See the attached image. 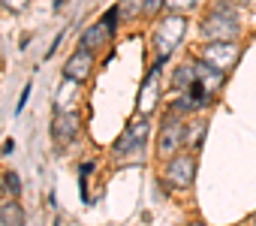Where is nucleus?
Masks as SVG:
<instances>
[{"label": "nucleus", "instance_id": "nucleus-1", "mask_svg": "<svg viewBox=\"0 0 256 226\" xmlns=\"http://www.w3.org/2000/svg\"><path fill=\"white\" fill-rule=\"evenodd\" d=\"M238 34H241L238 18H235L229 10H214V12H208L205 22H202V36L211 40V42H235Z\"/></svg>", "mask_w": 256, "mask_h": 226}, {"label": "nucleus", "instance_id": "nucleus-2", "mask_svg": "<svg viewBox=\"0 0 256 226\" xmlns=\"http://www.w3.org/2000/svg\"><path fill=\"white\" fill-rule=\"evenodd\" d=\"M184 34H187V18L181 16V12H172V16H166L163 22H160V28H157V34H154V46H157V54L166 60L175 48H178V42L184 40Z\"/></svg>", "mask_w": 256, "mask_h": 226}, {"label": "nucleus", "instance_id": "nucleus-3", "mask_svg": "<svg viewBox=\"0 0 256 226\" xmlns=\"http://www.w3.org/2000/svg\"><path fill=\"white\" fill-rule=\"evenodd\" d=\"M118 22H120V16H118V10H108L96 24H90V30H84V36H82V48H88V52H94V48H100V46H106L112 36H114V30H118Z\"/></svg>", "mask_w": 256, "mask_h": 226}, {"label": "nucleus", "instance_id": "nucleus-4", "mask_svg": "<svg viewBox=\"0 0 256 226\" xmlns=\"http://www.w3.org/2000/svg\"><path fill=\"white\" fill-rule=\"evenodd\" d=\"M193 175H196V160H193L190 154H175V157L169 160L166 172H163L166 184H169V187H175V190L190 187V184H193Z\"/></svg>", "mask_w": 256, "mask_h": 226}, {"label": "nucleus", "instance_id": "nucleus-5", "mask_svg": "<svg viewBox=\"0 0 256 226\" xmlns=\"http://www.w3.org/2000/svg\"><path fill=\"white\" fill-rule=\"evenodd\" d=\"M148 130H151L148 118L130 121V124H126V130H124V133L118 136V142H114V154L124 157V154H130V151H139V148L145 145V139H148Z\"/></svg>", "mask_w": 256, "mask_h": 226}, {"label": "nucleus", "instance_id": "nucleus-6", "mask_svg": "<svg viewBox=\"0 0 256 226\" xmlns=\"http://www.w3.org/2000/svg\"><path fill=\"white\" fill-rule=\"evenodd\" d=\"M184 133H187V124L178 118V112H169V121H166V127L160 133V145H157L160 157H172L184 145Z\"/></svg>", "mask_w": 256, "mask_h": 226}, {"label": "nucleus", "instance_id": "nucleus-7", "mask_svg": "<svg viewBox=\"0 0 256 226\" xmlns=\"http://www.w3.org/2000/svg\"><path fill=\"white\" fill-rule=\"evenodd\" d=\"M202 60H205L208 66L226 72V70H232L235 60H238V46H235V42H208V46L202 48Z\"/></svg>", "mask_w": 256, "mask_h": 226}, {"label": "nucleus", "instance_id": "nucleus-8", "mask_svg": "<svg viewBox=\"0 0 256 226\" xmlns=\"http://www.w3.org/2000/svg\"><path fill=\"white\" fill-rule=\"evenodd\" d=\"M78 130H82V124H78V118H76V112H58L54 121H52V136H54L58 145L76 142V139H78Z\"/></svg>", "mask_w": 256, "mask_h": 226}, {"label": "nucleus", "instance_id": "nucleus-9", "mask_svg": "<svg viewBox=\"0 0 256 226\" xmlns=\"http://www.w3.org/2000/svg\"><path fill=\"white\" fill-rule=\"evenodd\" d=\"M157 72H160V64L148 72L142 90H139V112H142V118H148L151 112L157 108V100H160V82H157Z\"/></svg>", "mask_w": 256, "mask_h": 226}, {"label": "nucleus", "instance_id": "nucleus-10", "mask_svg": "<svg viewBox=\"0 0 256 226\" xmlns=\"http://www.w3.org/2000/svg\"><path fill=\"white\" fill-rule=\"evenodd\" d=\"M90 70H94V54H90L88 48H78V52L66 60L64 76H66V78H72V82H84V78L90 76Z\"/></svg>", "mask_w": 256, "mask_h": 226}, {"label": "nucleus", "instance_id": "nucleus-11", "mask_svg": "<svg viewBox=\"0 0 256 226\" xmlns=\"http://www.w3.org/2000/svg\"><path fill=\"white\" fill-rule=\"evenodd\" d=\"M196 82H199L208 94H217V90L223 88V72L214 70V66H208L205 60H196Z\"/></svg>", "mask_w": 256, "mask_h": 226}, {"label": "nucleus", "instance_id": "nucleus-12", "mask_svg": "<svg viewBox=\"0 0 256 226\" xmlns=\"http://www.w3.org/2000/svg\"><path fill=\"white\" fill-rule=\"evenodd\" d=\"M76 102H78V82L64 78V84H60V90H58V100H54V108H58V112H72Z\"/></svg>", "mask_w": 256, "mask_h": 226}, {"label": "nucleus", "instance_id": "nucleus-13", "mask_svg": "<svg viewBox=\"0 0 256 226\" xmlns=\"http://www.w3.org/2000/svg\"><path fill=\"white\" fill-rule=\"evenodd\" d=\"M0 226H24V211H22L18 202L0 205Z\"/></svg>", "mask_w": 256, "mask_h": 226}, {"label": "nucleus", "instance_id": "nucleus-14", "mask_svg": "<svg viewBox=\"0 0 256 226\" xmlns=\"http://www.w3.org/2000/svg\"><path fill=\"white\" fill-rule=\"evenodd\" d=\"M175 90H190L196 84V64H184L175 70V78H172Z\"/></svg>", "mask_w": 256, "mask_h": 226}, {"label": "nucleus", "instance_id": "nucleus-15", "mask_svg": "<svg viewBox=\"0 0 256 226\" xmlns=\"http://www.w3.org/2000/svg\"><path fill=\"white\" fill-rule=\"evenodd\" d=\"M139 12H145V0H120L118 4V16L120 18H136Z\"/></svg>", "mask_w": 256, "mask_h": 226}, {"label": "nucleus", "instance_id": "nucleus-16", "mask_svg": "<svg viewBox=\"0 0 256 226\" xmlns=\"http://www.w3.org/2000/svg\"><path fill=\"white\" fill-rule=\"evenodd\" d=\"M202 133H205V124H202V121H196V124H193V130H187V133H184V142H187V145H193V148H199V145H202Z\"/></svg>", "mask_w": 256, "mask_h": 226}, {"label": "nucleus", "instance_id": "nucleus-17", "mask_svg": "<svg viewBox=\"0 0 256 226\" xmlns=\"http://www.w3.org/2000/svg\"><path fill=\"white\" fill-rule=\"evenodd\" d=\"M4 187H6L10 196H18V193H22V178H18L16 172H6V175H4Z\"/></svg>", "mask_w": 256, "mask_h": 226}, {"label": "nucleus", "instance_id": "nucleus-18", "mask_svg": "<svg viewBox=\"0 0 256 226\" xmlns=\"http://www.w3.org/2000/svg\"><path fill=\"white\" fill-rule=\"evenodd\" d=\"M196 4V0H166V10H172V12H181V10H190Z\"/></svg>", "mask_w": 256, "mask_h": 226}, {"label": "nucleus", "instance_id": "nucleus-19", "mask_svg": "<svg viewBox=\"0 0 256 226\" xmlns=\"http://www.w3.org/2000/svg\"><path fill=\"white\" fill-rule=\"evenodd\" d=\"M0 6H6L10 12H22L28 6V0H0Z\"/></svg>", "mask_w": 256, "mask_h": 226}, {"label": "nucleus", "instance_id": "nucleus-20", "mask_svg": "<svg viewBox=\"0 0 256 226\" xmlns=\"http://www.w3.org/2000/svg\"><path fill=\"white\" fill-rule=\"evenodd\" d=\"M166 6V0H145V12L148 16H154V12H160Z\"/></svg>", "mask_w": 256, "mask_h": 226}, {"label": "nucleus", "instance_id": "nucleus-21", "mask_svg": "<svg viewBox=\"0 0 256 226\" xmlns=\"http://www.w3.org/2000/svg\"><path fill=\"white\" fill-rule=\"evenodd\" d=\"M28 96H30V84H24V94L18 96V106H16V115H18V112L24 108V102H28Z\"/></svg>", "mask_w": 256, "mask_h": 226}, {"label": "nucleus", "instance_id": "nucleus-22", "mask_svg": "<svg viewBox=\"0 0 256 226\" xmlns=\"http://www.w3.org/2000/svg\"><path fill=\"white\" fill-rule=\"evenodd\" d=\"M190 226H205V223H190Z\"/></svg>", "mask_w": 256, "mask_h": 226}, {"label": "nucleus", "instance_id": "nucleus-23", "mask_svg": "<svg viewBox=\"0 0 256 226\" xmlns=\"http://www.w3.org/2000/svg\"><path fill=\"white\" fill-rule=\"evenodd\" d=\"M253 220H256V217H253Z\"/></svg>", "mask_w": 256, "mask_h": 226}]
</instances>
